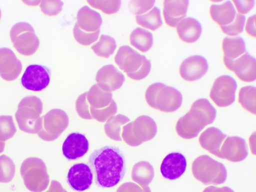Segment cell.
I'll return each mask as SVG.
<instances>
[{
  "instance_id": "cell-34",
  "label": "cell",
  "mask_w": 256,
  "mask_h": 192,
  "mask_svg": "<svg viewBox=\"0 0 256 192\" xmlns=\"http://www.w3.org/2000/svg\"><path fill=\"white\" fill-rule=\"evenodd\" d=\"M15 174L16 166L12 160L6 155L0 156V182H12Z\"/></svg>"
},
{
  "instance_id": "cell-50",
  "label": "cell",
  "mask_w": 256,
  "mask_h": 192,
  "mask_svg": "<svg viewBox=\"0 0 256 192\" xmlns=\"http://www.w3.org/2000/svg\"><path fill=\"white\" fill-rule=\"evenodd\" d=\"M1 18H2V11H1V9H0V20H1Z\"/></svg>"
},
{
  "instance_id": "cell-9",
  "label": "cell",
  "mask_w": 256,
  "mask_h": 192,
  "mask_svg": "<svg viewBox=\"0 0 256 192\" xmlns=\"http://www.w3.org/2000/svg\"><path fill=\"white\" fill-rule=\"evenodd\" d=\"M10 35L14 47L22 56H32L38 51L40 40L29 24L18 22L12 27Z\"/></svg>"
},
{
  "instance_id": "cell-11",
  "label": "cell",
  "mask_w": 256,
  "mask_h": 192,
  "mask_svg": "<svg viewBox=\"0 0 256 192\" xmlns=\"http://www.w3.org/2000/svg\"><path fill=\"white\" fill-rule=\"evenodd\" d=\"M238 86L236 80L230 76H222L214 80L210 97L218 106L226 108L236 100Z\"/></svg>"
},
{
  "instance_id": "cell-31",
  "label": "cell",
  "mask_w": 256,
  "mask_h": 192,
  "mask_svg": "<svg viewBox=\"0 0 256 192\" xmlns=\"http://www.w3.org/2000/svg\"><path fill=\"white\" fill-rule=\"evenodd\" d=\"M137 24L144 28L155 30L163 24L161 16V10L158 7H154L152 10L143 16H136Z\"/></svg>"
},
{
  "instance_id": "cell-28",
  "label": "cell",
  "mask_w": 256,
  "mask_h": 192,
  "mask_svg": "<svg viewBox=\"0 0 256 192\" xmlns=\"http://www.w3.org/2000/svg\"><path fill=\"white\" fill-rule=\"evenodd\" d=\"M222 46L224 58L230 60H236L246 52V43L240 36L224 38Z\"/></svg>"
},
{
  "instance_id": "cell-17",
  "label": "cell",
  "mask_w": 256,
  "mask_h": 192,
  "mask_svg": "<svg viewBox=\"0 0 256 192\" xmlns=\"http://www.w3.org/2000/svg\"><path fill=\"white\" fill-rule=\"evenodd\" d=\"M208 70V62L204 57L194 56H190L182 62L180 68L182 79L194 82L202 78Z\"/></svg>"
},
{
  "instance_id": "cell-37",
  "label": "cell",
  "mask_w": 256,
  "mask_h": 192,
  "mask_svg": "<svg viewBox=\"0 0 256 192\" xmlns=\"http://www.w3.org/2000/svg\"><path fill=\"white\" fill-rule=\"evenodd\" d=\"M90 112L92 118L100 122H104L108 118L116 115L118 112L117 105L113 100L109 106L102 109L90 108Z\"/></svg>"
},
{
  "instance_id": "cell-36",
  "label": "cell",
  "mask_w": 256,
  "mask_h": 192,
  "mask_svg": "<svg viewBox=\"0 0 256 192\" xmlns=\"http://www.w3.org/2000/svg\"><path fill=\"white\" fill-rule=\"evenodd\" d=\"M100 34V30L94 33H88L82 30L76 22L73 30V34L76 42L85 46H88L96 42Z\"/></svg>"
},
{
  "instance_id": "cell-47",
  "label": "cell",
  "mask_w": 256,
  "mask_h": 192,
  "mask_svg": "<svg viewBox=\"0 0 256 192\" xmlns=\"http://www.w3.org/2000/svg\"><path fill=\"white\" fill-rule=\"evenodd\" d=\"M203 192H234L230 187L224 186L222 188H218L214 186H210L206 188Z\"/></svg>"
},
{
  "instance_id": "cell-30",
  "label": "cell",
  "mask_w": 256,
  "mask_h": 192,
  "mask_svg": "<svg viewBox=\"0 0 256 192\" xmlns=\"http://www.w3.org/2000/svg\"><path fill=\"white\" fill-rule=\"evenodd\" d=\"M130 122L129 118L126 116L118 114L116 116H112L108 118L104 126V130L107 136L112 140L121 141L122 126Z\"/></svg>"
},
{
  "instance_id": "cell-24",
  "label": "cell",
  "mask_w": 256,
  "mask_h": 192,
  "mask_svg": "<svg viewBox=\"0 0 256 192\" xmlns=\"http://www.w3.org/2000/svg\"><path fill=\"white\" fill-rule=\"evenodd\" d=\"M202 26L200 22L193 18H186L176 26V31L179 38L186 43L196 42L202 34Z\"/></svg>"
},
{
  "instance_id": "cell-33",
  "label": "cell",
  "mask_w": 256,
  "mask_h": 192,
  "mask_svg": "<svg viewBox=\"0 0 256 192\" xmlns=\"http://www.w3.org/2000/svg\"><path fill=\"white\" fill-rule=\"evenodd\" d=\"M239 102L246 110L256 115V88L254 86L242 88L239 92Z\"/></svg>"
},
{
  "instance_id": "cell-13",
  "label": "cell",
  "mask_w": 256,
  "mask_h": 192,
  "mask_svg": "<svg viewBox=\"0 0 256 192\" xmlns=\"http://www.w3.org/2000/svg\"><path fill=\"white\" fill-rule=\"evenodd\" d=\"M224 64L228 70L234 72L241 80L253 82L256 80V61L254 58L246 52L236 60L224 58Z\"/></svg>"
},
{
  "instance_id": "cell-42",
  "label": "cell",
  "mask_w": 256,
  "mask_h": 192,
  "mask_svg": "<svg viewBox=\"0 0 256 192\" xmlns=\"http://www.w3.org/2000/svg\"><path fill=\"white\" fill-rule=\"evenodd\" d=\"M155 1H130L129 8L134 14L140 16L152 9Z\"/></svg>"
},
{
  "instance_id": "cell-49",
  "label": "cell",
  "mask_w": 256,
  "mask_h": 192,
  "mask_svg": "<svg viewBox=\"0 0 256 192\" xmlns=\"http://www.w3.org/2000/svg\"><path fill=\"white\" fill-rule=\"evenodd\" d=\"M4 147H6V142L0 140V154L4 152Z\"/></svg>"
},
{
  "instance_id": "cell-38",
  "label": "cell",
  "mask_w": 256,
  "mask_h": 192,
  "mask_svg": "<svg viewBox=\"0 0 256 192\" xmlns=\"http://www.w3.org/2000/svg\"><path fill=\"white\" fill-rule=\"evenodd\" d=\"M94 8L102 10L108 15L114 14L120 11L121 1H88Z\"/></svg>"
},
{
  "instance_id": "cell-10",
  "label": "cell",
  "mask_w": 256,
  "mask_h": 192,
  "mask_svg": "<svg viewBox=\"0 0 256 192\" xmlns=\"http://www.w3.org/2000/svg\"><path fill=\"white\" fill-rule=\"evenodd\" d=\"M70 120L66 113L60 109H53L42 117V126L38 132L40 139L48 142L56 140L65 130Z\"/></svg>"
},
{
  "instance_id": "cell-46",
  "label": "cell",
  "mask_w": 256,
  "mask_h": 192,
  "mask_svg": "<svg viewBox=\"0 0 256 192\" xmlns=\"http://www.w3.org/2000/svg\"><path fill=\"white\" fill-rule=\"evenodd\" d=\"M45 192H68L64 189L60 182L56 180H52L48 190Z\"/></svg>"
},
{
  "instance_id": "cell-18",
  "label": "cell",
  "mask_w": 256,
  "mask_h": 192,
  "mask_svg": "<svg viewBox=\"0 0 256 192\" xmlns=\"http://www.w3.org/2000/svg\"><path fill=\"white\" fill-rule=\"evenodd\" d=\"M99 88L111 92L120 88L125 82V76L112 65L100 68L96 77Z\"/></svg>"
},
{
  "instance_id": "cell-7",
  "label": "cell",
  "mask_w": 256,
  "mask_h": 192,
  "mask_svg": "<svg viewBox=\"0 0 256 192\" xmlns=\"http://www.w3.org/2000/svg\"><path fill=\"white\" fill-rule=\"evenodd\" d=\"M20 174L26 188L32 192H42L48 188L50 178L42 160L30 158L24 160Z\"/></svg>"
},
{
  "instance_id": "cell-16",
  "label": "cell",
  "mask_w": 256,
  "mask_h": 192,
  "mask_svg": "<svg viewBox=\"0 0 256 192\" xmlns=\"http://www.w3.org/2000/svg\"><path fill=\"white\" fill-rule=\"evenodd\" d=\"M90 148L89 140L80 132H72L67 136L62 144L64 156L68 160H76L88 154Z\"/></svg>"
},
{
  "instance_id": "cell-14",
  "label": "cell",
  "mask_w": 256,
  "mask_h": 192,
  "mask_svg": "<svg viewBox=\"0 0 256 192\" xmlns=\"http://www.w3.org/2000/svg\"><path fill=\"white\" fill-rule=\"evenodd\" d=\"M94 174L85 163H78L68 170L67 182L70 188L76 192H82L89 190L93 184Z\"/></svg>"
},
{
  "instance_id": "cell-20",
  "label": "cell",
  "mask_w": 256,
  "mask_h": 192,
  "mask_svg": "<svg viewBox=\"0 0 256 192\" xmlns=\"http://www.w3.org/2000/svg\"><path fill=\"white\" fill-rule=\"evenodd\" d=\"M22 70V64L12 50L0 48V76L8 82L17 79Z\"/></svg>"
},
{
  "instance_id": "cell-35",
  "label": "cell",
  "mask_w": 256,
  "mask_h": 192,
  "mask_svg": "<svg viewBox=\"0 0 256 192\" xmlns=\"http://www.w3.org/2000/svg\"><path fill=\"white\" fill-rule=\"evenodd\" d=\"M16 132V128L12 116H0V140L6 142L12 138Z\"/></svg>"
},
{
  "instance_id": "cell-23",
  "label": "cell",
  "mask_w": 256,
  "mask_h": 192,
  "mask_svg": "<svg viewBox=\"0 0 256 192\" xmlns=\"http://www.w3.org/2000/svg\"><path fill=\"white\" fill-rule=\"evenodd\" d=\"M76 24L82 30L94 33L100 30L102 19L99 12L88 6H84L78 12Z\"/></svg>"
},
{
  "instance_id": "cell-1",
  "label": "cell",
  "mask_w": 256,
  "mask_h": 192,
  "mask_svg": "<svg viewBox=\"0 0 256 192\" xmlns=\"http://www.w3.org/2000/svg\"><path fill=\"white\" fill-rule=\"evenodd\" d=\"M88 166L95 176L96 185L102 188L116 186L126 172L124 154L115 146H104L96 150L90 156Z\"/></svg>"
},
{
  "instance_id": "cell-26",
  "label": "cell",
  "mask_w": 256,
  "mask_h": 192,
  "mask_svg": "<svg viewBox=\"0 0 256 192\" xmlns=\"http://www.w3.org/2000/svg\"><path fill=\"white\" fill-rule=\"evenodd\" d=\"M132 180L140 186H148L154 177V168L148 162L136 163L132 168Z\"/></svg>"
},
{
  "instance_id": "cell-15",
  "label": "cell",
  "mask_w": 256,
  "mask_h": 192,
  "mask_svg": "<svg viewBox=\"0 0 256 192\" xmlns=\"http://www.w3.org/2000/svg\"><path fill=\"white\" fill-rule=\"evenodd\" d=\"M224 142L219 158L238 162L248 157V150L244 139L237 136H228Z\"/></svg>"
},
{
  "instance_id": "cell-45",
  "label": "cell",
  "mask_w": 256,
  "mask_h": 192,
  "mask_svg": "<svg viewBox=\"0 0 256 192\" xmlns=\"http://www.w3.org/2000/svg\"><path fill=\"white\" fill-rule=\"evenodd\" d=\"M246 30L249 35L254 38H256V15L248 18L246 26Z\"/></svg>"
},
{
  "instance_id": "cell-44",
  "label": "cell",
  "mask_w": 256,
  "mask_h": 192,
  "mask_svg": "<svg viewBox=\"0 0 256 192\" xmlns=\"http://www.w3.org/2000/svg\"><path fill=\"white\" fill-rule=\"evenodd\" d=\"M238 11L243 14H248L254 8L255 4L254 0L250 1H236L234 2Z\"/></svg>"
},
{
  "instance_id": "cell-3",
  "label": "cell",
  "mask_w": 256,
  "mask_h": 192,
  "mask_svg": "<svg viewBox=\"0 0 256 192\" xmlns=\"http://www.w3.org/2000/svg\"><path fill=\"white\" fill-rule=\"evenodd\" d=\"M145 98L150 107L166 113L177 111L182 103V96L180 90L162 83L150 86Z\"/></svg>"
},
{
  "instance_id": "cell-40",
  "label": "cell",
  "mask_w": 256,
  "mask_h": 192,
  "mask_svg": "<svg viewBox=\"0 0 256 192\" xmlns=\"http://www.w3.org/2000/svg\"><path fill=\"white\" fill-rule=\"evenodd\" d=\"M63 6L62 1H42L40 8L44 15L56 16L62 11Z\"/></svg>"
},
{
  "instance_id": "cell-39",
  "label": "cell",
  "mask_w": 256,
  "mask_h": 192,
  "mask_svg": "<svg viewBox=\"0 0 256 192\" xmlns=\"http://www.w3.org/2000/svg\"><path fill=\"white\" fill-rule=\"evenodd\" d=\"M246 16L240 14H236L234 21L226 26H222L221 28L224 34L231 36H235L242 33L244 30Z\"/></svg>"
},
{
  "instance_id": "cell-12",
  "label": "cell",
  "mask_w": 256,
  "mask_h": 192,
  "mask_svg": "<svg viewBox=\"0 0 256 192\" xmlns=\"http://www.w3.org/2000/svg\"><path fill=\"white\" fill-rule=\"evenodd\" d=\"M51 76L46 67L42 66H29L22 74L21 83L28 90L40 92L46 88L50 84Z\"/></svg>"
},
{
  "instance_id": "cell-8",
  "label": "cell",
  "mask_w": 256,
  "mask_h": 192,
  "mask_svg": "<svg viewBox=\"0 0 256 192\" xmlns=\"http://www.w3.org/2000/svg\"><path fill=\"white\" fill-rule=\"evenodd\" d=\"M157 132L156 122L152 118L144 116L123 126L122 137L126 144L137 147L154 138Z\"/></svg>"
},
{
  "instance_id": "cell-25",
  "label": "cell",
  "mask_w": 256,
  "mask_h": 192,
  "mask_svg": "<svg viewBox=\"0 0 256 192\" xmlns=\"http://www.w3.org/2000/svg\"><path fill=\"white\" fill-rule=\"evenodd\" d=\"M210 16L218 25L226 26L232 24L236 16V10L230 1L220 4H212L210 7Z\"/></svg>"
},
{
  "instance_id": "cell-27",
  "label": "cell",
  "mask_w": 256,
  "mask_h": 192,
  "mask_svg": "<svg viewBox=\"0 0 256 192\" xmlns=\"http://www.w3.org/2000/svg\"><path fill=\"white\" fill-rule=\"evenodd\" d=\"M86 99L90 108L94 109L106 108L113 100L112 94L102 90L97 84L94 85L89 90Z\"/></svg>"
},
{
  "instance_id": "cell-5",
  "label": "cell",
  "mask_w": 256,
  "mask_h": 192,
  "mask_svg": "<svg viewBox=\"0 0 256 192\" xmlns=\"http://www.w3.org/2000/svg\"><path fill=\"white\" fill-rule=\"evenodd\" d=\"M43 104L36 96H28L21 100L16 114L20 130L30 134H38L42 126Z\"/></svg>"
},
{
  "instance_id": "cell-4",
  "label": "cell",
  "mask_w": 256,
  "mask_h": 192,
  "mask_svg": "<svg viewBox=\"0 0 256 192\" xmlns=\"http://www.w3.org/2000/svg\"><path fill=\"white\" fill-rule=\"evenodd\" d=\"M115 62L128 77L136 80L144 79L152 70L150 60L129 46H123L118 49Z\"/></svg>"
},
{
  "instance_id": "cell-19",
  "label": "cell",
  "mask_w": 256,
  "mask_h": 192,
  "mask_svg": "<svg viewBox=\"0 0 256 192\" xmlns=\"http://www.w3.org/2000/svg\"><path fill=\"white\" fill-rule=\"evenodd\" d=\"M186 167V159L184 155L180 152H172L163 160L160 171L166 179L175 180L184 174Z\"/></svg>"
},
{
  "instance_id": "cell-29",
  "label": "cell",
  "mask_w": 256,
  "mask_h": 192,
  "mask_svg": "<svg viewBox=\"0 0 256 192\" xmlns=\"http://www.w3.org/2000/svg\"><path fill=\"white\" fill-rule=\"evenodd\" d=\"M130 44L142 52H147L152 48L154 44L152 33L142 28H137L130 35Z\"/></svg>"
},
{
  "instance_id": "cell-48",
  "label": "cell",
  "mask_w": 256,
  "mask_h": 192,
  "mask_svg": "<svg viewBox=\"0 0 256 192\" xmlns=\"http://www.w3.org/2000/svg\"><path fill=\"white\" fill-rule=\"evenodd\" d=\"M256 132H254L253 134L251 135L250 138V147L251 152H252L254 155H256Z\"/></svg>"
},
{
  "instance_id": "cell-43",
  "label": "cell",
  "mask_w": 256,
  "mask_h": 192,
  "mask_svg": "<svg viewBox=\"0 0 256 192\" xmlns=\"http://www.w3.org/2000/svg\"><path fill=\"white\" fill-rule=\"evenodd\" d=\"M116 192H152L149 186L142 187L132 182L122 184Z\"/></svg>"
},
{
  "instance_id": "cell-6",
  "label": "cell",
  "mask_w": 256,
  "mask_h": 192,
  "mask_svg": "<svg viewBox=\"0 0 256 192\" xmlns=\"http://www.w3.org/2000/svg\"><path fill=\"white\" fill-rule=\"evenodd\" d=\"M191 168L196 179L204 185H220L227 180L228 172L225 166L208 155L196 158Z\"/></svg>"
},
{
  "instance_id": "cell-21",
  "label": "cell",
  "mask_w": 256,
  "mask_h": 192,
  "mask_svg": "<svg viewBox=\"0 0 256 192\" xmlns=\"http://www.w3.org/2000/svg\"><path fill=\"white\" fill-rule=\"evenodd\" d=\"M227 136L216 127H210L200 134L199 142L201 148L218 158L220 148Z\"/></svg>"
},
{
  "instance_id": "cell-2",
  "label": "cell",
  "mask_w": 256,
  "mask_h": 192,
  "mask_svg": "<svg viewBox=\"0 0 256 192\" xmlns=\"http://www.w3.org/2000/svg\"><path fill=\"white\" fill-rule=\"evenodd\" d=\"M217 111L208 99L200 98L192 104L190 111L178 120L176 131L186 140L196 138L204 128L216 120Z\"/></svg>"
},
{
  "instance_id": "cell-41",
  "label": "cell",
  "mask_w": 256,
  "mask_h": 192,
  "mask_svg": "<svg viewBox=\"0 0 256 192\" xmlns=\"http://www.w3.org/2000/svg\"><path fill=\"white\" fill-rule=\"evenodd\" d=\"M88 92L82 94L78 98L76 102V110L80 116L84 120H92L90 112V107L86 99Z\"/></svg>"
},
{
  "instance_id": "cell-22",
  "label": "cell",
  "mask_w": 256,
  "mask_h": 192,
  "mask_svg": "<svg viewBox=\"0 0 256 192\" xmlns=\"http://www.w3.org/2000/svg\"><path fill=\"white\" fill-rule=\"evenodd\" d=\"M188 0L164 1L163 14L166 24L176 28L186 16L189 6Z\"/></svg>"
},
{
  "instance_id": "cell-32",
  "label": "cell",
  "mask_w": 256,
  "mask_h": 192,
  "mask_svg": "<svg viewBox=\"0 0 256 192\" xmlns=\"http://www.w3.org/2000/svg\"><path fill=\"white\" fill-rule=\"evenodd\" d=\"M116 46L115 39L108 35H102L91 48L98 56L108 58L115 52Z\"/></svg>"
}]
</instances>
